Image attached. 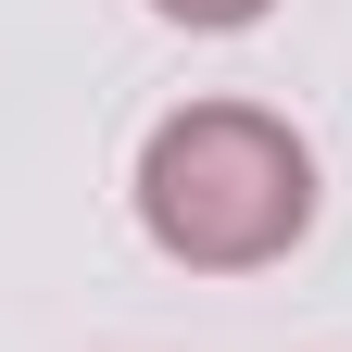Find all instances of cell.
Wrapping results in <instances>:
<instances>
[{
    "instance_id": "1",
    "label": "cell",
    "mask_w": 352,
    "mask_h": 352,
    "mask_svg": "<svg viewBox=\"0 0 352 352\" xmlns=\"http://www.w3.org/2000/svg\"><path fill=\"white\" fill-rule=\"evenodd\" d=\"M139 227L189 277H252L315 227V151L264 101H189L139 139Z\"/></svg>"
},
{
    "instance_id": "2",
    "label": "cell",
    "mask_w": 352,
    "mask_h": 352,
    "mask_svg": "<svg viewBox=\"0 0 352 352\" xmlns=\"http://www.w3.org/2000/svg\"><path fill=\"white\" fill-rule=\"evenodd\" d=\"M151 13H164V25H252L264 0H151Z\"/></svg>"
}]
</instances>
